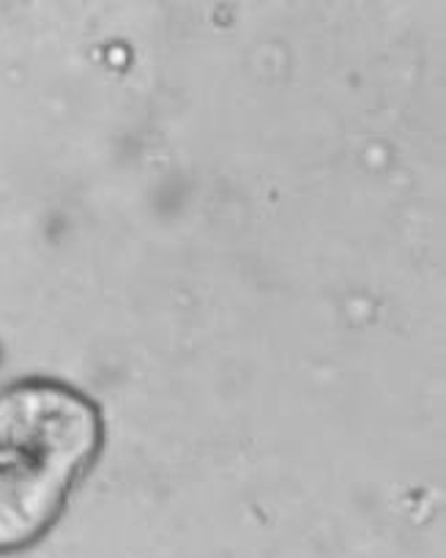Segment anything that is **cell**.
I'll use <instances>...</instances> for the list:
<instances>
[{
  "instance_id": "1",
  "label": "cell",
  "mask_w": 446,
  "mask_h": 558,
  "mask_svg": "<svg viewBox=\"0 0 446 558\" xmlns=\"http://www.w3.org/2000/svg\"><path fill=\"white\" fill-rule=\"evenodd\" d=\"M105 447L99 402L67 380L25 378L0 391V553L39 542Z\"/></svg>"
}]
</instances>
